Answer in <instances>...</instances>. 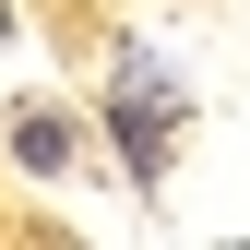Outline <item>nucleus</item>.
Segmentation results:
<instances>
[{"label": "nucleus", "mask_w": 250, "mask_h": 250, "mask_svg": "<svg viewBox=\"0 0 250 250\" xmlns=\"http://www.w3.org/2000/svg\"><path fill=\"white\" fill-rule=\"evenodd\" d=\"M119 155H131V179H155L167 167V131H179V83L155 72V60H119Z\"/></svg>", "instance_id": "nucleus-1"}, {"label": "nucleus", "mask_w": 250, "mask_h": 250, "mask_svg": "<svg viewBox=\"0 0 250 250\" xmlns=\"http://www.w3.org/2000/svg\"><path fill=\"white\" fill-rule=\"evenodd\" d=\"M12 167L60 179V167H72V119H60V107H24V119H12Z\"/></svg>", "instance_id": "nucleus-2"}]
</instances>
